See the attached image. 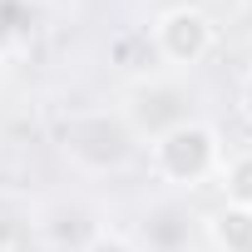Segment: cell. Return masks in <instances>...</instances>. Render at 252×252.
Listing matches in <instances>:
<instances>
[{"instance_id":"obj_1","label":"cell","mask_w":252,"mask_h":252,"mask_svg":"<svg viewBox=\"0 0 252 252\" xmlns=\"http://www.w3.org/2000/svg\"><path fill=\"white\" fill-rule=\"evenodd\" d=\"M222 158H227V144H222V134L213 129L208 119H178V124H168V129H158L149 139V163L173 188H203V183H213L218 168H222Z\"/></svg>"},{"instance_id":"obj_2","label":"cell","mask_w":252,"mask_h":252,"mask_svg":"<svg viewBox=\"0 0 252 252\" xmlns=\"http://www.w3.org/2000/svg\"><path fill=\"white\" fill-rule=\"evenodd\" d=\"M149 40H154V55H158L168 69H193V64H203V60L218 50V25H213L208 10L178 0V5L158 10Z\"/></svg>"},{"instance_id":"obj_3","label":"cell","mask_w":252,"mask_h":252,"mask_svg":"<svg viewBox=\"0 0 252 252\" xmlns=\"http://www.w3.org/2000/svg\"><path fill=\"white\" fill-rule=\"evenodd\" d=\"M203 232L218 252H252V213H242V208H227V203L213 208L203 218Z\"/></svg>"},{"instance_id":"obj_4","label":"cell","mask_w":252,"mask_h":252,"mask_svg":"<svg viewBox=\"0 0 252 252\" xmlns=\"http://www.w3.org/2000/svg\"><path fill=\"white\" fill-rule=\"evenodd\" d=\"M213 183L222 188V203H227V208H242V213H252V149H237V154H227Z\"/></svg>"},{"instance_id":"obj_5","label":"cell","mask_w":252,"mask_h":252,"mask_svg":"<svg viewBox=\"0 0 252 252\" xmlns=\"http://www.w3.org/2000/svg\"><path fill=\"white\" fill-rule=\"evenodd\" d=\"M84 252H139L124 232H99V237H89L84 242Z\"/></svg>"},{"instance_id":"obj_6","label":"cell","mask_w":252,"mask_h":252,"mask_svg":"<svg viewBox=\"0 0 252 252\" xmlns=\"http://www.w3.org/2000/svg\"><path fill=\"white\" fill-rule=\"evenodd\" d=\"M237 109H242V119L252 124V69L242 74V89H237Z\"/></svg>"}]
</instances>
